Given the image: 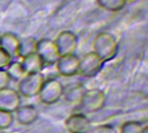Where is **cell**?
Wrapping results in <instances>:
<instances>
[{"label": "cell", "mask_w": 148, "mask_h": 133, "mask_svg": "<svg viewBox=\"0 0 148 133\" xmlns=\"http://www.w3.org/2000/svg\"><path fill=\"white\" fill-rule=\"evenodd\" d=\"M93 52H95L105 63L113 60L118 54L119 46L118 42L109 32L98 33L92 42Z\"/></svg>", "instance_id": "obj_1"}, {"label": "cell", "mask_w": 148, "mask_h": 133, "mask_svg": "<svg viewBox=\"0 0 148 133\" xmlns=\"http://www.w3.org/2000/svg\"><path fill=\"white\" fill-rule=\"evenodd\" d=\"M65 88L61 81L55 78L45 80L38 93L39 100L45 105L56 104L63 96Z\"/></svg>", "instance_id": "obj_2"}, {"label": "cell", "mask_w": 148, "mask_h": 133, "mask_svg": "<svg viewBox=\"0 0 148 133\" xmlns=\"http://www.w3.org/2000/svg\"><path fill=\"white\" fill-rule=\"evenodd\" d=\"M44 80L45 78L42 73L27 74L17 82V92L25 98L37 96Z\"/></svg>", "instance_id": "obj_3"}, {"label": "cell", "mask_w": 148, "mask_h": 133, "mask_svg": "<svg viewBox=\"0 0 148 133\" xmlns=\"http://www.w3.org/2000/svg\"><path fill=\"white\" fill-rule=\"evenodd\" d=\"M105 62L95 53L88 52L80 58L78 74L85 78H94L102 70Z\"/></svg>", "instance_id": "obj_4"}, {"label": "cell", "mask_w": 148, "mask_h": 133, "mask_svg": "<svg viewBox=\"0 0 148 133\" xmlns=\"http://www.w3.org/2000/svg\"><path fill=\"white\" fill-rule=\"evenodd\" d=\"M106 94L103 91L94 88L86 90L79 106L86 113H95L101 110L106 103Z\"/></svg>", "instance_id": "obj_5"}, {"label": "cell", "mask_w": 148, "mask_h": 133, "mask_svg": "<svg viewBox=\"0 0 148 133\" xmlns=\"http://www.w3.org/2000/svg\"><path fill=\"white\" fill-rule=\"evenodd\" d=\"M36 54L42 61L44 66L56 64L60 57L54 41L49 38H42L37 41Z\"/></svg>", "instance_id": "obj_6"}, {"label": "cell", "mask_w": 148, "mask_h": 133, "mask_svg": "<svg viewBox=\"0 0 148 133\" xmlns=\"http://www.w3.org/2000/svg\"><path fill=\"white\" fill-rule=\"evenodd\" d=\"M54 42L60 56H62L75 54L78 45V38L74 32L70 30H63L56 35Z\"/></svg>", "instance_id": "obj_7"}, {"label": "cell", "mask_w": 148, "mask_h": 133, "mask_svg": "<svg viewBox=\"0 0 148 133\" xmlns=\"http://www.w3.org/2000/svg\"><path fill=\"white\" fill-rule=\"evenodd\" d=\"M21 95L9 87L0 90V110L14 113L21 106Z\"/></svg>", "instance_id": "obj_8"}, {"label": "cell", "mask_w": 148, "mask_h": 133, "mask_svg": "<svg viewBox=\"0 0 148 133\" xmlns=\"http://www.w3.org/2000/svg\"><path fill=\"white\" fill-rule=\"evenodd\" d=\"M80 58L75 54L60 56L56 63L57 72L64 77H72L78 74Z\"/></svg>", "instance_id": "obj_9"}, {"label": "cell", "mask_w": 148, "mask_h": 133, "mask_svg": "<svg viewBox=\"0 0 148 133\" xmlns=\"http://www.w3.org/2000/svg\"><path fill=\"white\" fill-rule=\"evenodd\" d=\"M64 125L69 133H88L92 128L88 118L81 113L71 114L67 118Z\"/></svg>", "instance_id": "obj_10"}, {"label": "cell", "mask_w": 148, "mask_h": 133, "mask_svg": "<svg viewBox=\"0 0 148 133\" xmlns=\"http://www.w3.org/2000/svg\"><path fill=\"white\" fill-rule=\"evenodd\" d=\"M14 113V119L23 125L33 124L38 119L39 115L38 110L32 105H21Z\"/></svg>", "instance_id": "obj_11"}, {"label": "cell", "mask_w": 148, "mask_h": 133, "mask_svg": "<svg viewBox=\"0 0 148 133\" xmlns=\"http://www.w3.org/2000/svg\"><path fill=\"white\" fill-rule=\"evenodd\" d=\"M20 39L16 35L11 32H5L1 34L0 48L8 53L13 59L18 57V47Z\"/></svg>", "instance_id": "obj_12"}, {"label": "cell", "mask_w": 148, "mask_h": 133, "mask_svg": "<svg viewBox=\"0 0 148 133\" xmlns=\"http://www.w3.org/2000/svg\"><path fill=\"white\" fill-rule=\"evenodd\" d=\"M20 62L26 74L32 73H42V70L45 67L36 53L23 58Z\"/></svg>", "instance_id": "obj_13"}, {"label": "cell", "mask_w": 148, "mask_h": 133, "mask_svg": "<svg viewBox=\"0 0 148 133\" xmlns=\"http://www.w3.org/2000/svg\"><path fill=\"white\" fill-rule=\"evenodd\" d=\"M36 46L37 40L34 37H25L23 39H20L19 47H18V57L24 58L32 54L36 53Z\"/></svg>", "instance_id": "obj_14"}, {"label": "cell", "mask_w": 148, "mask_h": 133, "mask_svg": "<svg viewBox=\"0 0 148 133\" xmlns=\"http://www.w3.org/2000/svg\"><path fill=\"white\" fill-rule=\"evenodd\" d=\"M5 70L8 73L10 80H14V81H17V82L20 80H22L26 74L20 61H12L11 63L7 67V68Z\"/></svg>", "instance_id": "obj_15"}, {"label": "cell", "mask_w": 148, "mask_h": 133, "mask_svg": "<svg viewBox=\"0 0 148 133\" xmlns=\"http://www.w3.org/2000/svg\"><path fill=\"white\" fill-rule=\"evenodd\" d=\"M96 3L101 9L110 12H117L127 4L125 0H96Z\"/></svg>", "instance_id": "obj_16"}, {"label": "cell", "mask_w": 148, "mask_h": 133, "mask_svg": "<svg viewBox=\"0 0 148 133\" xmlns=\"http://www.w3.org/2000/svg\"><path fill=\"white\" fill-rule=\"evenodd\" d=\"M85 91H86V89H84L83 87L76 86V87H74L73 88L69 89L67 93H65V91H64L63 95L69 102L80 103Z\"/></svg>", "instance_id": "obj_17"}, {"label": "cell", "mask_w": 148, "mask_h": 133, "mask_svg": "<svg viewBox=\"0 0 148 133\" xmlns=\"http://www.w3.org/2000/svg\"><path fill=\"white\" fill-rule=\"evenodd\" d=\"M145 126L138 121H127L122 124L120 129L121 133H142Z\"/></svg>", "instance_id": "obj_18"}, {"label": "cell", "mask_w": 148, "mask_h": 133, "mask_svg": "<svg viewBox=\"0 0 148 133\" xmlns=\"http://www.w3.org/2000/svg\"><path fill=\"white\" fill-rule=\"evenodd\" d=\"M14 122V115L11 113L0 110V130L8 129Z\"/></svg>", "instance_id": "obj_19"}, {"label": "cell", "mask_w": 148, "mask_h": 133, "mask_svg": "<svg viewBox=\"0 0 148 133\" xmlns=\"http://www.w3.org/2000/svg\"><path fill=\"white\" fill-rule=\"evenodd\" d=\"M88 133H117V132L111 125H101L91 128Z\"/></svg>", "instance_id": "obj_20"}, {"label": "cell", "mask_w": 148, "mask_h": 133, "mask_svg": "<svg viewBox=\"0 0 148 133\" xmlns=\"http://www.w3.org/2000/svg\"><path fill=\"white\" fill-rule=\"evenodd\" d=\"M12 61L13 58L0 48V69H6Z\"/></svg>", "instance_id": "obj_21"}, {"label": "cell", "mask_w": 148, "mask_h": 133, "mask_svg": "<svg viewBox=\"0 0 148 133\" xmlns=\"http://www.w3.org/2000/svg\"><path fill=\"white\" fill-rule=\"evenodd\" d=\"M11 81L8 73L5 69H0V90L9 87L10 82Z\"/></svg>", "instance_id": "obj_22"}, {"label": "cell", "mask_w": 148, "mask_h": 133, "mask_svg": "<svg viewBox=\"0 0 148 133\" xmlns=\"http://www.w3.org/2000/svg\"><path fill=\"white\" fill-rule=\"evenodd\" d=\"M125 1H126V3L127 4V3H134V2H135L137 0H125Z\"/></svg>", "instance_id": "obj_23"}, {"label": "cell", "mask_w": 148, "mask_h": 133, "mask_svg": "<svg viewBox=\"0 0 148 133\" xmlns=\"http://www.w3.org/2000/svg\"><path fill=\"white\" fill-rule=\"evenodd\" d=\"M0 37H1V33H0Z\"/></svg>", "instance_id": "obj_24"}]
</instances>
